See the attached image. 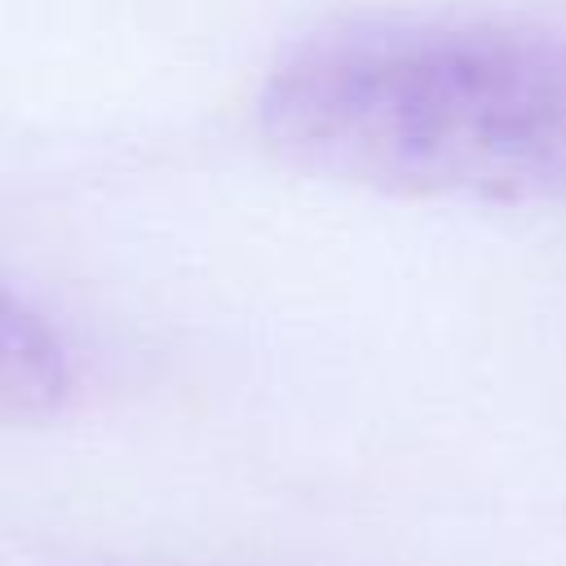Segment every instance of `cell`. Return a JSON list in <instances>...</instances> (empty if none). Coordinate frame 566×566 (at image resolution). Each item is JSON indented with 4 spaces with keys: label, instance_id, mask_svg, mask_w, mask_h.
<instances>
[{
    "label": "cell",
    "instance_id": "6da1fadb",
    "mask_svg": "<svg viewBox=\"0 0 566 566\" xmlns=\"http://www.w3.org/2000/svg\"><path fill=\"white\" fill-rule=\"evenodd\" d=\"M270 146L332 181L473 203H566V40L486 22H367L292 49Z\"/></svg>",
    "mask_w": 566,
    "mask_h": 566
},
{
    "label": "cell",
    "instance_id": "7a4b0ae2",
    "mask_svg": "<svg viewBox=\"0 0 566 566\" xmlns=\"http://www.w3.org/2000/svg\"><path fill=\"white\" fill-rule=\"evenodd\" d=\"M71 363L57 332L0 287V424H35L66 407Z\"/></svg>",
    "mask_w": 566,
    "mask_h": 566
}]
</instances>
